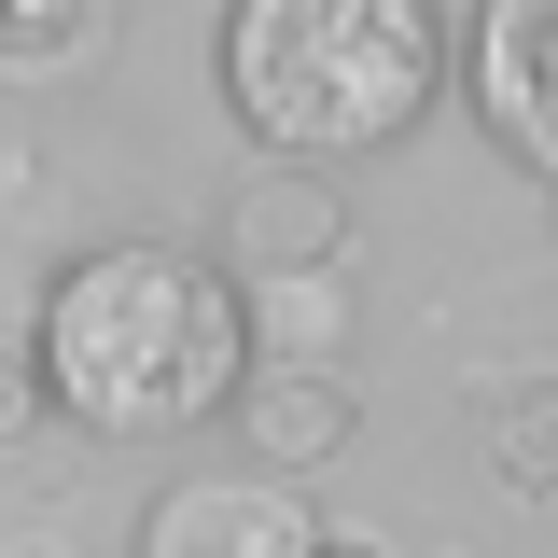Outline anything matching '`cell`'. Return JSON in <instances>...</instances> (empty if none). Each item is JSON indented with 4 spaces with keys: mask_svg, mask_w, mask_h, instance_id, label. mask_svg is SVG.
Segmentation results:
<instances>
[{
    "mask_svg": "<svg viewBox=\"0 0 558 558\" xmlns=\"http://www.w3.org/2000/svg\"><path fill=\"white\" fill-rule=\"evenodd\" d=\"M28 363L57 391V433H196L252 377V307L182 238H98L43 279Z\"/></svg>",
    "mask_w": 558,
    "mask_h": 558,
    "instance_id": "1",
    "label": "cell"
},
{
    "mask_svg": "<svg viewBox=\"0 0 558 558\" xmlns=\"http://www.w3.org/2000/svg\"><path fill=\"white\" fill-rule=\"evenodd\" d=\"M209 84L266 168H363L447 98V0H223Z\"/></svg>",
    "mask_w": 558,
    "mask_h": 558,
    "instance_id": "2",
    "label": "cell"
},
{
    "mask_svg": "<svg viewBox=\"0 0 558 558\" xmlns=\"http://www.w3.org/2000/svg\"><path fill=\"white\" fill-rule=\"evenodd\" d=\"M461 98H475V126L558 182V0H475V28H461Z\"/></svg>",
    "mask_w": 558,
    "mask_h": 558,
    "instance_id": "3",
    "label": "cell"
},
{
    "mask_svg": "<svg viewBox=\"0 0 558 558\" xmlns=\"http://www.w3.org/2000/svg\"><path fill=\"white\" fill-rule=\"evenodd\" d=\"M349 238H363V209H349L336 168H238V196H223V279L252 293V279H322L349 266Z\"/></svg>",
    "mask_w": 558,
    "mask_h": 558,
    "instance_id": "4",
    "label": "cell"
},
{
    "mask_svg": "<svg viewBox=\"0 0 558 558\" xmlns=\"http://www.w3.org/2000/svg\"><path fill=\"white\" fill-rule=\"evenodd\" d=\"M322 517L279 475H168L140 502V558H307Z\"/></svg>",
    "mask_w": 558,
    "mask_h": 558,
    "instance_id": "5",
    "label": "cell"
},
{
    "mask_svg": "<svg viewBox=\"0 0 558 558\" xmlns=\"http://www.w3.org/2000/svg\"><path fill=\"white\" fill-rule=\"evenodd\" d=\"M238 433H252V475L307 488V475H336L349 447H363V391L322 377V363H252L238 377Z\"/></svg>",
    "mask_w": 558,
    "mask_h": 558,
    "instance_id": "6",
    "label": "cell"
},
{
    "mask_svg": "<svg viewBox=\"0 0 558 558\" xmlns=\"http://www.w3.org/2000/svg\"><path fill=\"white\" fill-rule=\"evenodd\" d=\"M238 307H252V363H322V377H349V336H363L349 266H322V279H252Z\"/></svg>",
    "mask_w": 558,
    "mask_h": 558,
    "instance_id": "7",
    "label": "cell"
},
{
    "mask_svg": "<svg viewBox=\"0 0 558 558\" xmlns=\"http://www.w3.org/2000/svg\"><path fill=\"white\" fill-rule=\"evenodd\" d=\"M488 475L517 488V502H545V517H558V377L488 391Z\"/></svg>",
    "mask_w": 558,
    "mask_h": 558,
    "instance_id": "8",
    "label": "cell"
},
{
    "mask_svg": "<svg viewBox=\"0 0 558 558\" xmlns=\"http://www.w3.org/2000/svg\"><path fill=\"white\" fill-rule=\"evenodd\" d=\"M112 0H0V84H43V70L98 57Z\"/></svg>",
    "mask_w": 558,
    "mask_h": 558,
    "instance_id": "9",
    "label": "cell"
},
{
    "mask_svg": "<svg viewBox=\"0 0 558 558\" xmlns=\"http://www.w3.org/2000/svg\"><path fill=\"white\" fill-rule=\"evenodd\" d=\"M28 447H57V391L28 349H0V461H28Z\"/></svg>",
    "mask_w": 558,
    "mask_h": 558,
    "instance_id": "10",
    "label": "cell"
},
{
    "mask_svg": "<svg viewBox=\"0 0 558 558\" xmlns=\"http://www.w3.org/2000/svg\"><path fill=\"white\" fill-rule=\"evenodd\" d=\"M307 558H391V545H377V531H322Z\"/></svg>",
    "mask_w": 558,
    "mask_h": 558,
    "instance_id": "11",
    "label": "cell"
},
{
    "mask_svg": "<svg viewBox=\"0 0 558 558\" xmlns=\"http://www.w3.org/2000/svg\"><path fill=\"white\" fill-rule=\"evenodd\" d=\"M0 558H57V545H0Z\"/></svg>",
    "mask_w": 558,
    "mask_h": 558,
    "instance_id": "12",
    "label": "cell"
}]
</instances>
